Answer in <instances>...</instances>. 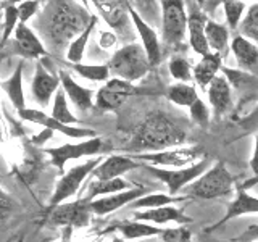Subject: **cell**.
Here are the masks:
<instances>
[{"label":"cell","instance_id":"cell-1","mask_svg":"<svg viewBox=\"0 0 258 242\" xmlns=\"http://www.w3.org/2000/svg\"><path fill=\"white\" fill-rule=\"evenodd\" d=\"M39 20L37 26L44 29L45 39L53 48L61 50L73 37L76 39L87 28L92 15L75 2H50Z\"/></svg>","mask_w":258,"mask_h":242},{"label":"cell","instance_id":"cell-2","mask_svg":"<svg viewBox=\"0 0 258 242\" xmlns=\"http://www.w3.org/2000/svg\"><path fill=\"white\" fill-rule=\"evenodd\" d=\"M185 142V133L179 125L163 111H152L145 116L131 137L126 150L129 153H142L166 150Z\"/></svg>","mask_w":258,"mask_h":242},{"label":"cell","instance_id":"cell-3","mask_svg":"<svg viewBox=\"0 0 258 242\" xmlns=\"http://www.w3.org/2000/svg\"><path fill=\"white\" fill-rule=\"evenodd\" d=\"M234 189V176L224 165V161L208 168L204 174H200L196 181H192L182 196L192 200H212L229 196Z\"/></svg>","mask_w":258,"mask_h":242},{"label":"cell","instance_id":"cell-4","mask_svg":"<svg viewBox=\"0 0 258 242\" xmlns=\"http://www.w3.org/2000/svg\"><path fill=\"white\" fill-rule=\"evenodd\" d=\"M108 70L110 75L116 79H123L127 83H136L149 75L152 65L147 58V53L139 44H126L113 53L110 58Z\"/></svg>","mask_w":258,"mask_h":242},{"label":"cell","instance_id":"cell-5","mask_svg":"<svg viewBox=\"0 0 258 242\" xmlns=\"http://www.w3.org/2000/svg\"><path fill=\"white\" fill-rule=\"evenodd\" d=\"M163 21H161V37L168 48H184L187 36V8L181 0H163L160 2Z\"/></svg>","mask_w":258,"mask_h":242},{"label":"cell","instance_id":"cell-6","mask_svg":"<svg viewBox=\"0 0 258 242\" xmlns=\"http://www.w3.org/2000/svg\"><path fill=\"white\" fill-rule=\"evenodd\" d=\"M133 160L139 161L144 165L166 168V169H181L187 168L204 157V149L200 147H179V149H166L158 152H142V153H131Z\"/></svg>","mask_w":258,"mask_h":242},{"label":"cell","instance_id":"cell-7","mask_svg":"<svg viewBox=\"0 0 258 242\" xmlns=\"http://www.w3.org/2000/svg\"><path fill=\"white\" fill-rule=\"evenodd\" d=\"M105 150L107 152L111 150L110 142L105 141L103 137L97 136V137H92V139L81 141L78 144H63L60 147H55V149H45V153L50 155L52 165L63 174L64 165H67L68 161L79 160L84 157L100 155Z\"/></svg>","mask_w":258,"mask_h":242},{"label":"cell","instance_id":"cell-8","mask_svg":"<svg viewBox=\"0 0 258 242\" xmlns=\"http://www.w3.org/2000/svg\"><path fill=\"white\" fill-rule=\"evenodd\" d=\"M147 171L157 177L158 181H161L168 189V196H177L182 189H185L187 186L196 181L200 174H204L207 169L210 168V160L208 158H202L197 163H194L187 168H181V169H166V168H157V166H150V165H144Z\"/></svg>","mask_w":258,"mask_h":242},{"label":"cell","instance_id":"cell-9","mask_svg":"<svg viewBox=\"0 0 258 242\" xmlns=\"http://www.w3.org/2000/svg\"><path fill=\"white\" fill-rule=\"evenodd\" d=\"M103 158L102 157H95L84 161V163L73 166L68 173H63V176L58 179L55 186V191L50 197V202H48V210L55 208L56 205L64 204V200H68L70 197H73L75 194L79 191L81 184L84 183V179L92 174L94 169L99 166V163Z\"/></svg>","mask_w":258,"mask_h":242},{"label":"cell","instance_id":"cell-10","mask_svg":"<svg viewBox=\"0 0 258 242\" xmlns=\"http://www.w3.org/2000/svg\"><path fill=\"white\" fill-rule=\"evenodd\" d=\"M94 7L105 20V23L115 31L118 39L123 42L134 39L133 21L129 16V2H105V0H95Z\"/></svg>","mask_w":258,"mask_h":242},{"label":"cell","instance_id":"cell-11","mask_svg":"<svg viewBox=\"0 0 258 242\" xmlns=\"http://www.w3.org/2000/svg\"><path fill=\"white\" fill-rule=\"evenodd\" d=\"M144 91L123 79L111 78L95 94V107L102 111H115L123 105L129 97L139 95Z\"/></svg>","mask_w":258,"mask_h":242},{"label":"cell","instance_id":"cell-12","mask_svg":"<svg viewBox=\"0 0 258 242\" xmlns=\"http://www.w3.org/2000/svg\"><path fill=\"white\" fill-rule=\"evenodd\" d=\"M92 210L91 202L86 199H79L68 204H60L55 208L48 210V223L50 224H60L64 228H84L91 220Z\"/></svg>","mask_w":258,"mask_h":242},{"label":"cell","instance_id":"cell-13","mask_svg":"<svg viewBox=\"0 0 258 242\" xmlns=\"http://www.w3.org/2000/svg\"><path fill=\"white\" fill-rule=\"evenodd\" d=\"M18 116L24 121H29V123H36L44 126L45 129H50V131H56L63 136H68L71 139H92V137H97L99 133L94 131L91 128H83V126H68V125H61L60 121L53 119L50 115L40 111V110H32V108H26L18 113Z\"/></svg>","mask_w":258,"mask_h":242},{"label":"cell","instance_id":"cell-14","mask_svg":"<svg viewBox=\"0 0 258 242\" xmlns=\"http://www.w3.org/2000/svg\"><path fill=\"white\" fill-rule=\"evenodd\" d=\"M129 16H131V21L134 24L136 32L139 34L141 40H142V48L147 53V58L153 67H158L163 60V48H161V42L158 39V34L155 32L150 24L145 21L142 16L139 15V12L133 7V4H129Z\"/></svg>","mask_w":258,"mask_h":242},{"label":"cell","instance_id":"cell-15","mask_svg":"<svg viewBox=\"0 0 258 242\" xmlns=\"http://www.w3.org/2000/svg\"><path fill=\"white\" fill-rule=\"evenodd\" d=\"M12 42V52L15 55H20L23 58H40V56H47L48 52L42 44V40L37 37V34L32 31L28 24L18 23Z\"/></svg>","mask_w":258,"mask_h":242},{"label":"cell","instance_id":"cell-16","mask_svg":"<svg viewBox=\"0 0 258 242\" xmlns=\"http://www.w3.org/2000/svg\"><path fill=\"white\" fill-rule=\"evenodd\" d=\"M147 194H150L149 188H145V186H134L133 189H127L123 192L111 194V196L92 200L91 210H92V213L97 216H105L108 213L116 212V210L123 208V207H127L129 204H133L134 200L147 196Z\"/></svg>","mask_w":258,"mask_h":242},{"label":"cell","instance_id":"cell-17","mask_svg":"<svg viewBox=\"0 0 258 242\" xmlns=\"http://www.w3.org/2000/svg\"><path fill=\"white\" fill-rule=\"evenodd\" d=\"M189 13H187V34H189V45L197 55L204 56L210 53V47L205 37V26L210 20L208 15L202 12L197 2H189Z\"/></svg>","mask_w":258,"mask_h":242},{"label":"cell","instance_id":"cell-18","mask_svg":"<svg viewBox=\"0 0 258 242\" xmlns=\"http://www.w3.org/2000/svg\"><path fill=\"white\" fill-rule=\"evenodd\" d=\"M60 89V78L56 73H50L44 62H37L36 63V73L34 78H32V84H31V92L34 100L47 107L50 103V99L53 94Z\"/></svg>","mask_w":258,"mask_h":242},{"label":"cell","instance_id":"cell-19","mask_svg":"<svg viewBox=\"0 0 258 242\" xmlns=\"http://www.w3.org/2000/svg\"><path fill=\"white\" fill-rule=\"evenodd\" d=\"M248 213H258V197L248 194L245 186H237L236 188V199H234L228 205V210H226L223 218L221 220H218L216 223H213L212 226H208L205 231L213 232L216 229H220L221 226H224L228 221L234 220V218H239L242 215H248Z\"/></svg>","mask_w":258,"mask_h":242},{"label":"cell","instance_id":"cell-20","mask_svg":"<svg viewBox=\"0 0 258 242\" xmlns=\"http://www.w3.org/2000/svg\"><path fill=\"white\" fill-rule=\"evenodd\" d=\"M223 76L228 79L232 91H236L240 97V107H244L245 103L253 102L258 99V78L245 73L242 70H234L223 67Z\"/></svg>","mask_w":258,"mask_h":242},{"label":"cell","instance_id":"cell-21","mask_svg":"<svg viewBox=\"0 0 258 242\" xmlns=\"http://www.w3.org/2000/svg\"><path fill=\"white\" fill-rule=\"evenodd\" d=\"M208 94V102L213 108V116L215 119H221L224 115L232 110V103H234V97H232V89L223 75H218L212 84L207 89Z\"/></svg>","mask_w":258,"mask_h":242},{"label":"cell","instance_id":"cell-22","mask_svg":"<svg viewBox=\"0 0 258 242\" xmlns=\"http://www.w3.org/2000/svg\"><path fill=\"white\" fill-rule=\"evenodd\" d=\"M137 168H142V163L133 160L129 155H110L100 161L99 166L92 171V176L99 181H110Z\"/></svg>","mask_w":258,"mask_h":242},{"label":"cell","instance_id":"cell-23","mask_svg":"<svg viewBox=\"0 0 258 242\" xmlns=\"http://www.w3.org/2000/svg\"><path fill=\"white\" fill-rule=\"evenodd\" d=\"M58 78H60V86L63 89L64 95H68V99L75 103V107L79 111H89L94 108V91L92 89L78 84L68 73L67 68L58 70Z\"/></svg>","mask_w":258,"mask_h":242},{"label":"cell","instance_id":"cell-24","mask_svg":"<svg viewBox=\"0 0 258 242\" xmlns=\"http://www.w3.org/2000/svg\"><path fill=\"white\" fill-rule=\"evenodd\" d=\"M136 221H144V223H153V224H166V223H176L179 226H187L192 224L194 220L184 213L182 208H177L173 205L168 207H160V208H152V210H141V212L134 213Z\"/></svg>","mask_w":258,"mask_h":242},{"label":"cell","instance_id":"cell-25","mask_svg":"<svg viewBox=\"0 0 258 242\" xmlns=\"http://www.w3.org/2000/svg\"><path fill=\"white\" fill-rule=\"evenodd\" d=\"M231 52L236 56L239 68L258 78V45L244 36H234L231 40Z\"/></svg>","mask_w":258,"mask_h":242},{"label":"cell","instance_id":"cell-26","mask_svg":"<svg viewBox=\"0 0 258 242\" xmlns=\"http://www.w3.org/2000/svg\"><path fill=\"white\" fill-rule=\"evenodd\" d=\"M221 68H223V55L210 52L202 56V60L194 67L192 71L194 81H196V84L202 91H207L208 86L212 84V81L221 71Z\"/></svg>","mask_w":258,"mask_h":242},{"label":"cell","instance_id":"cell-27","mask_svg":"<svg viewBox=\"0 0 258 242\" xmlns=\"http://www.w3.org/2000/svg\"><path fill=\"white\" fill-rule=\"evenodd\" d=\"M23 65L24 63L21 60L10 76L0 81V89L7 94V97L10 99L12 105L18 113L26 110V99H24V92H23Z\"/></svg>","mask_w":258,"mask_h":242},{"label":"cell","instance_id":"cell-28","mask_svg":"<svg viewBox=\"0 0 258 242\" xmlns=\"http://www.w3.org/2000/svg\"><path fill=\"white\" fill-rule=\"evenodd\" d=\"M115 229L123 234L124 239L134 240V239H152L161 236V231L163 228H158V226H152L149 223L144 221H136V220H124V221H118L115 224Z\"/></svg>","mask_w":258,"mask_h":242},{"label":"cell","instance_id":"cell-29","mask_svg":"<svg viewBox=\"0 0 258 242\" xmlns=\"http://www.w3.org/2000/svg\"><path fill=\"white\" fill-rule=\"evenodd\" d=\"M133 188L134 186L131 183H127L126 179H123V177H116V179H110V181L94 179L92 183H89L87 192L83 199H86L87 202H92L95 199L107 197V196H111V194H118V192H123Z\"/></svg>","mask_w":258,"mask_h":242},{"label":"cell","instance_id":"cell-30","mask_svg":"<svg viewBox=\"0 0 258 242\" xmlns=\"http://www.w3.org/2000/svg\"><path fill=\"white\" fill-rule=\"evenodd\" d=\"M205 37L210 47V52L220 55L229 52V29L226 24L208 20L205 26Z\"/></svg>","mask_w":258,"mask_h":242},{"label":"cell","instance_id":"cell-31","mask_svg":"<svg viewBox=\"0 0 258 242\" xmlns=\"http://www.w3.org/2000/svg\"><path fill=\"white\" fill-rule=\"evenodd\" d=\"M61 67H67L68 71H75L81 78L95 83H107L110 81L108 65H84V63H68L67 60H58Z\"/></svg>","mask_w":258,"mask_h":242},{"label":"cell","instance_id":"cell-32","mask_svg":"<svg viewBox=\"0 0 258 242\" xmlns=\"http://www.w3.org/2000/svg\"><path fill=\"white\" fill-rule=\"evenodd\" d=\"M95 26H97V16L92 15V20L87 24V28L81 32L76 39H73L71 44L68 45L67 55H64V60H67L68 63H81V60L84 58L87 42H89V39H91V34L95 29Z\"/></svg>","mask_w":258,"mask_h":242},{"label":"cell","instance_id":"cell-33","mask_svg":"<svg viewBox=\"0 0 258 242\" xmlns=\"http://www.w3.org/2000/svg\"><path fill=\"white\" fill-rule=\"evenodd\" d=\"M165 95L171 103L177 105V107H185V108H189L194 102H196L197 99H200L196 86L194 84H182V83L171 84L166 89Z\"/></svg>","mask_w":258,"mask_h":242},{"label":"cell","instance_id":"cell-34","mask_svg":"<svg viewBox=\"0 0 258 242\" xmlns=\"http://www.w3.org/2000/svg\"><path fill=\"white\" fill-rule=\"evenodd\" d=\"M187 200L184 196H168V194H147L141 199L134 200L133 204H129L127 207L133 210H152V208H160V207H168L177 204V202Z\"/></svg>","mask_w":258,"mask_h":242},{"label":"cell","instance_id":"cell-35","mask_svg":"<svg viewBox=\"0 0 258 242\" xmlns=\"http://www.w3.org/2000/svg\"><path fill=\"white\" fill-rule=\"evenodd\" d=\"M2 8H4V34H2V39H0V53H2V50L7 47V44L10 42L12 34L20 23L18 7H16V4L5 2L2 4Z\"/></svg>","mask_w":258,"mask_h":242},{"label":"cell","instance_id":"cell-36","mask_svg":"<svg viewBox=\"0 0 258 242\" xmlns=\"http://www.w3.org/2000/svg\"><path fill=\"white\" fill-rule=\"evenodd\" d=\"M50 116L56 121H60L61 125H68V126H75L76 123H79V119L73 115L68 108L67 95H64L61 87L55 92V102L52 105V115Z\"/></svg>","mask_w":258,"mask_h":242},{"label":"cell","instance_id":"cell-37","mask_svg":"<svg viewBox=\"0 0 258 242\" xmlns=\"http://www.w3.org/2000/svg\"><path fill=\"white\" fill-rule=\"evenodd\" d=\"M168 70L171 73V76L177 81V83L182 84H190V81L194 79L192 76V65L187 58L184 56H177L174 55L171 60L168 62Z\"/></svg>","mask_w":258,"mask_h":242},{"label":"cell","instance_id":"cell-38","mask_svg":"<svg viewBox=\"0 0 258 242\" xmlns=\"http://www.w3.org/2000/svg\"><path fill=\"white\" fill-rule=\"evenodd\" d=\"M240 36L258 45V2L248 8L245 18L240 21Z\"/></svg>","mask_w":258,"mask_h":242},{"label":"cell","instance_id":"cell-39","mask_svg":"<svg viewBox=\"0 0 258 242\" xmlns=\"http://www.w3.org/2000/svg\"><path fill=\"white\" fill-rule=\"evenodd\" d=\"M223 10L226 15V23H228V29L236 31L242 21V15L245 12V2H237V0H226L221 2Z\"/></svg>","mask_w":258,"mask_h":242},{"label":"cell","instance_id":"cell-40","mask_svg":"<svg viewBox=\"0 0 258 242\" xmlns=\"http://www.w3.org/2000/svg\"><path fill=\"white\" fill-rule=\"evenodd\" d=\"M161 242H192V231L189 226H176L161 231Z\"/></svg>","mask_w":258,"mask_h":242},{"label":"cell","instance_id":"cell-41","mask_svg":"<svg viewBox=\"0 0 258 242\" xmlns=\"http://www.w3.org/2000/svg\"><path fill=\"white\" fill-rule=\"evenodd\" d=\"M189 115H190V119L194 121V123H197L199 126L207 128L208 123H210V108L202 99H197L190 105Z\"/></svg>","mask_w":258,"mask_h":242},{"label":"cell","instance_id":"cell-42","mask_svg":"<svg viewBox=\"0 0 258 242\" xmlns=\"http://www.w3.org/2000/svg\"><path fill=\"white\" fill-rule=\"evenodd\" d=\"M39 2H21L20 5H16L18 7V18H20V23L23 24H26V21L29 18H32L37 10H39Z\"/></svg>","mask_w":258,"mask_h":242},{"label":"cell","instance_id":"cell-43","mask_svg":"<svg viewBox=\"0 0 258 242\" xmlns=\"http://www.w3.org/2000/svg\"><path fill=\"white\" fill-rule=\"evenodd\" d=\"M16 204L13 202V199L8 196L7 191L2 188V184H0V218H8L12 215V212L15 210Z\"/></svg>","mask_w":258,"mask_h":242},{"label":"cell","instance_id":"cell-44","mask_svg":"<svg viewBox=\"0 0 258 242\" xmlns=\"http://www.w3.org/2000/svg\"><path fill=\"white\" fill-rule=\"evenodd\" d=\"M231 240L232 242H255V240H258V224L248 226L244 232H240L239 236L232 237Z\"/></svg>","mask_w":258,"mask_h":242},{"label":"cell","instance_id":"cell-45","mask_svg":"<svg viewBox=\"0 0 258 242\" xmlns=\"http://www.w3.org/2000/svg\"><path fill=\"white\" fill-rule=\"evenodd\" d=\"M116 40H118V37H116L115 32H105V31L100 32L99 42H100V45H102L103 48H111L113 45L116 44Z\"/></svg>","mask_w":258,"mask_h":242},{"label":"cell","instance_id":"cell-46","mask_svg":"<svg viewBox=\"0 0 258 242\" xmlns=\"http://www.w3.org/2000/svg\"><path fill=\"white\" fill-rule=\"evenodd\" d=\"M250 168H252L253 176L258 177V133L255 134V147H253L252 158H250Z\"/></svg>","mask_w":258,"mask_h":242},{"label":"cell","instance_id":"cell-47","mask_svg":"<svg viewBox=\"0 0 258 242\" xmlns=\"http://www.w3.org/2000/svg\"><path fill=\"white\" fill-rule=\"evenodd\" d=\"M71 232H73V229H71V228H64V231H63V237H61V242H71Z\"/></svg>","mask_w":258,"mask_h":242},{"label":"cell","instance_id":"cell-48","mask_svg":"<svg viewBox=\"0 0 258 242\" xmlns=\"http://www.w3.org/2000/svg\"><path fill=\"white\" fill-rule=\"evenodd\" d=\"M111 242H127V240L121 239V237H113V239H111Z\"/></svg>","mask_w":258,"mask_h":242},{"label":"cell","instance_id":"cell-49","mask_svg":"<svg viewBox=\"0 0 258 242\" xmlns=\"http://www.w3.org/2000/svg\"><path fill=\"white\" fill-rule=\"evenodd\" d=\"M139 242H161V240H157V239H144V240H139Z\"/></svg>","mask_w":258,"mask_h":242},{"label":"cell","instance_id":"cell-50","mask_svg":"<svg viewBox=\"0 0 258 242\" xmlns=\"http://www.w3.org/2000/svg\"><path fill=\"white\" fill-rule=\"evenodd\" d=\"M255 118H258V108H256V115H255Z\"/></svg>","mask_w":258,"mask_h":242},{"label":"cell","instance_id":"cell-51","mask_svg":"<svg viewBox=\"0 0 258 242\" xmlns=\"http://www.w3.org/2000/svg\"><path fill=\"white\" fill-rule=\"evenodd\" d=\"M229 242H232V240H229ZM255 242H258V240H255Z\"/></svg>","mask_w":258,"mask_h":242}]
</instances>
